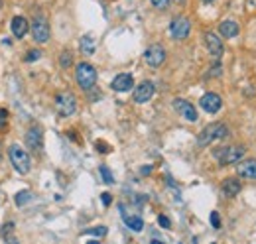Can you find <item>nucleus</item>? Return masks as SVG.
I'll return each mask as SVG.
<instances>
[{
  "mask_svg": "<svg viewBox=\"0 0 256 244\" xmlns=\"http://www.w3.org/2000/svg\"><path fill=\"white\" fill-rule=\"evenodd\" d=\"M30 26H32V36H34V40L38 44H48L50 42V24H48L44 14L36 12V16H34Z\"/></svg>",
  "mask_w": 256,
  "mask_h": 244,
  "instance_id": "5",
  "label": "nucleus"
},
{
  "mask_svg": "<svg viewBox=\"0 0 256 244\" xmlns=\"http://www.w3.org/2000/svg\"><path fill=\"white\" fill-rule=\"evenodd\" d=\"M205 46H207L209 53H211L215 59H219V57L225 53L223 40H221V38H219L215 32H207V34H205Z\"/></svg>",
  "mask_w": 256,
  "mask_h": 244,
  "instance_id": "10",
  "label": "nucleus"
},
{
  "mask_svg": "<svg viewBox=\"0 0 256 244\" xmlns=\"http://www.w3.org/2000/svg\"><path fill=\"white\" fill-rule=\"evenodd\" d=\"M199 102H201V108H203L205 112H209V114L219 112L221 106H223V98H221L217 93H205Z\"/></svg>",
  "mask_w": 256,
  "mask_h": 244,
  "instance_id": "12",
  "label": "nucleus"
},
{
  "mask_svg": "<svg viewBox=\"0 0 256 244\" xmlns=\"http://www.w3.org/2000/svg\"><path fill=\"white\" fill-rule=\"evenodd\" d=\"M144 61L150 65V67H160L164 61H166V49L162 46H150L146 51H144Z\"/></svg>",
  "mask_w": 256,
  "mask_h": 244,
  "instance_id": "8",
  "label": "nucleus"
},
{
  "mask_svg": "<svg viewBox=\"0 0 256 244\" xmlns=\"http://www.w3.org/2000/svg\"><path fill=\"white\" fill-rule=\"evenodd\" d=\"M122 219H124L126 226L130 228V230H134V232L144 230V220H142L138 215H126V213H122Z\"/></svg>",
  "mask_w": 256,
  "mask_h": 244,
  "instance_id": "19",
  "label": "nucleus"
},
{
  "mask_svg": "<svg viewBox=\"0 0 256 244\" xmlns=\"http://www.w3.org/2000/svg\"><path fill=\"white\" fill-rule=\"evenodd\" d=\"M154 91H156V87H154L152 81H142V83L134 89V102H138V104L148 102V100L154 97Z\"/></svg>",
  "mask_w": 256,
  "mask_h": 244,
  "instance_id": "11",
  "label": "nucleus"
},
{
  "mask_svg": "<svg viewBox=\"0 0 256 244\" xmlns=\"http://www.w3.org/2000/svg\"><path fill=\"white\" fill-rule=\"evenodd\" d=\"M158 222H160L162 228H170V226H172V222H170V219H168L166 215H160V217H158Z\"/></svg>",
  "mask_w": 256,
  "mask_h": 244,
  "instance_id": "29",
  "label": "nucleus"
},
{
  "mask_svg": "<svg viewBox=\"0 0 256 244\" xmlns=\"http://www.w3.org/2000/svg\"><path fill=\"white\" fill-rule=\"evenodd\" d=\"M174 108H176L185 120H189V122H195V120H197V110H195V106H193L189 100H185V98H176V100H174Z\"/></svg>",
  "mask_w": 256,
  "mask_h": 244,
  "instance_id": "13",
  "label": "nucleus"
},
{
  "mask_svg": "<svg viewBox=\"0 0 256 244\" xmlns=\"http://www.w3.org/2000/svg\"><path fill=\"white\" fill-rule=\"evenodd\" d=\"M227 136H229V128L223 124V122H213V124L205 126V128L199 132V136H197V146L205 148V146H209L213 140H221V138H227Z\"/></svg>",
  "mask_w": 256,
  "mask_h": 244,
  "instance_id": "1",
  "label": "nucleus"
},
{
  "mask_svg": "<svg viewBox=\"0 0 256 244\" xmlns=\"http://www.w3.org/2000/svg\"><path fill=\"white\" fill-rule=\"evenodd\" d=\"M219 32H221L223 38H236L238 32H240V28H238V24L234 20H225V22H221Z\"/></svg>",
  "mask_w": 256,
  "mask_h": 244,
  "instance_id": "18",
  "label": "nucleus"
},
{
  "mask_svg": "<svg viewBox=\"0 0 256 244\" xmlns=\"http://www.w3.org/2000/svg\"><path fill=\"white\" fill-rule=\"evenodd\" d=\"M75 79H77V85L83 89V91H91L97 83V69L87 63V61H81L77 67H75Z\"/></svg>",
  "mask_w": 256,
  "mask_h": 244,
  "instance_id": "2",
  "label": "nucleus"
},
{
  "mask_svg": "<svg viewBox=\"0 0 256 244\" xmlns=\"http://www.w3.org/2000/svg\"><path fill=\"white\" fill-rule=\"evenodd\" d=\"M26 144L32 152L40 154L44 150V134H42V128L40 126H32L26 134Z\"/></svg>",
  "mask_w": 256,
  "mask_h": 244,
  "instance_id": "9",
  "label": "nucleus"
},
{
  "mask_svg": "<svg viewBox=\"0 0 256 244\" xmlns=\"http://www.w3.org/2000/svg\"><path fill=\"white\" fill-rule=\"evenodd\" d=\"M101 197H102V203H104V205H106V207H108V205H110V203H112V195H110V193H102V195H101Z\"/></svg>",
  "mask_w": 256,
  "mask_h": 244,
  "instance_id": "32",
  "label": "nucleus"
},
{
  "mask_svg": "<svg viewBox=\"0 0 256 244\" xmlns=\"http://www.w3.org/2000/svg\"><path fill=\"white\" fill-rule=\"evenodd\" d=\"M55 108L61 116H71L75 110H77V98L73 93L65 91V93H59L55 97Z\"/></svg>",
  "mask_w": 256,
  "mask_h": 244,
  "instance_id": "6",
  "label": "nucleus"
},
{
  "mask_svg": "<svg viewBox=\"0 0 256 244\" xmlns=\"http://www.w3.org/2000/svg\"><path fill=\"white\" fill-rule=\"evenodd\" d=\"M99 171H101V177H102V181H104V183H108V185H110V183H114V175H112V171H110L106 166H101V168H99Z\"/></svg>",
  "mask_w": 256,
  "mask_h": 244,
  "instance_id": "21",
  "label": "nucleus"
},
{
  "mask_svg": "<svg viewBox=\"0 0 256 244\" xmlns=\"http://www.w3.org/2000/svg\"><path fill=\"white\" fill-rule=\"evenodd\" d=\"M30 195H32L30 191H22V193H18V195H16V205H18V207L26 205V203L30 201Z\"/></svg>",
  "mask_w": 256,
  "mask_h": 244,
  "instance_id": "23",
  "label": "nucleus"
},
{
  "mask_svg": "<svg viewBox=\"0 0 256 244\" xmlns=\"http://www.w3.org/2000/svg\"><path fill=\"white\" fill-rule=\"evenodd\" d=\"M97 148H99V152H102V154H108V152H110V146L104 144V142H97Z\"/></svg>",
  "mask_w": 256,
  "mask_h": 244,
  "instance_id": "30",
  "label": "nucleus"
},
{
  "mask_svg": "<svg viewBox=\"0 0 256 244\" xmlns=\"http://www.w3.org/2000/svg\"><path fill=\"white\" fill-rule=\"evenodd\" d=\"M236 171L240 177H248V179H256V160H244L236 166Z\"/></svg>",
  "mask_w": 256,
  "mask_h": 244,
  "instance_id": "17",
  "label": "nucleus"
},
{
  "mask_svg": "<svg viewBox=\"0 0 256 244\" xmlns=\"http://www.w3.org/2000/svg\"><path fill=\"white\" fill-rule=\"evenodd\" d=\"M244 154H246V148H244V146H225V148H217V150L213 152V158H215L221 166H229V164L238 162Z\"/></svg>",
  "mask_w": 256,
  "mask_h": 244,
  "instance_id": "4",
  "label": "nucleus"
},
{
  "mask_svg": "<svg viewBox=\"0 0 256 244\" xmlns=\"http://www.w3.org/2000/svg\"><path fill=\"white\" fill-rule=\"evenodd\" d=\"M71 63H73V55H71V51H63V53L59 55V65H61L63 69H67V67H71Z\"/></svg>",
  "mask_w": 256,
  "mask_h": 244,
  "instance_id": "22",
  "label": "nucleus"
},
{
  "mask_svg": "<svg viewBox=\"0 0 256 244\" xmlns=\"http://www.w3.org/2000/svg\"><path fill=\"white\" fill-rule=\"evenodd\" d=\"M223 195L225 197H236L238 193H240V189H242V183L238 181V177H227L225 181H223Z\"/></svg>",
  "mask_w": 256,
  "mask_h": 244,
  "instance_id": "16",
  "label": "nucleus"
},
{
  "mask_svg": "<svg viewBox=\"0 0 256 244\" xmlns=\"http://www.w3.org/2000/svg\"><path fill=\"white\" fill-rule=\"evenodd\" d=\"M150 2H152L154 8H158V10H166L168 4H170V0H150Z\"/></svg>",
  "mask_w": 256,
  "mask_h": 244,
  "instance_id": "26",
  "label": "nucleus"
},
{
  "mask_svg": "<svg viewBox=\"0 0 256 244\" xmlns=\"http://www.w3.org/2000/svg\"><path fill=\"white\" fill-rule=\"evenodd\" d=\"M110 87H112L116 93H126V91H130V89L134 87V79H132L130 73H120V75H116V77L112 79Z\"/></svg>",
  "mask_w": 256,
  "mask_h": 244,
  "instance_id": "14",
  "label": "nucleus"
},
{
  "mask_svg": "<svg viewBox=\"0 0 256 244\" xmlns=\"http://www.w3.org/2000/svg\"><path fill=\"white\" fill-rule=\"evenodd\" d=\"M81 51L85 55H93L95 53V40H93V36H83L81 38Z\"/></svg>",
  "mask_w": 256,
  "mask_h": 244,
  "instance_id": "20",
  "label": "nucleus"
},
{
  "mask_svg": "<svg viewBox=\"0 0 256 244\" xmlns=\"http://www.w3.org/2000/svg\"><path fill=\"white\" fill-rule=\"evenodd\" d=\"M40 57H42V51H40V49H30L24 59H26L28 63H32V61H36V59H40Z\"/></svg>",
  "mask_w": 256,
  "mask_h": 244,
  "instance_id": "24",
  "label": "nucleus"
},
{
  "mask_svg": "<svg viewBox=\"0 0 256 244\" xmlns=\"http://www.w3.org/2000/svg\"><path fill=\"white\" fill-rule=\"evenodd\" d=\"M10 28H12V34H14L18 40H22V38L28 34V30H30V22H28L24 16H14Z\"/></svg>",
  "mask_w": 256,
  "mask_h": 244,
  "instance_id": "15",
  "label": "nucleus"
},
{
  "mask_svg": "<svg viewBox=\"0 0 256 244\" xmlns=\"http://www.w3.org/2000/svg\"><path fill=\"white\" fill-rule=\"evenodd\" d=\"M0 8H2V0H0Z\"/></svg>",
  "mask_w": 256,
  "mask_h": 244,
  "instance_id": "36",
  "label": "nucleus"
},
{
  "mask_svg": "<svg viewBox=\"0 0 256 244\" xmlns=\"http://www.w3.org/2000/svg\"><path fill=\"white\" fill-rule=\"evenodd\" d=\"M191 32V22L185 16H176L170 24V34L174 40H185Z\"/></svg>",
  "mask_w": 256,
  "mask_h": 244,
  "instance_id": "7",
  "label": "nucleus"
},
{
  "mask_svg": "<svg viewBox=\"0 0 256 244\" xmlns=\"http://www.w3.org/2000/svg\"><path fill=\"white\" fill-rule=\"evenodd\" d=\"M6 120H8V110L6 108H0V130H4L8 126Z\"/></svg>",
  "mask_w": 256,
  "mask_h": 244,
  "instance_id": "25",
  "label": "nucleus"
},
{
  "mask_svg": "<svg viewBox=\"0 0 256 244\" xmlns=\"http://www.w3.org/2000/svg\"><path fill=\"white\" fill-rule=\"evenodd\" d=\"M176 2H178V4H183V2H185V0H176Z\"/></svg>",
  "mask_w": 256,
  "mask_h": 244,
  "instance_id": "35",
  "label": "nucleus"
},
{
  "mask_svg": "<svg viewBox=\"0 0 256 244\" xmlns=\"http://www.w3.org/2000/svg\"><path fill=\"white\" fill-rule=\"evenodd\" d=\"M211 224H213V228H221V217L217 211L211 213Z\"/></svg>",
  "mask_w": 256,
  "mask_h": 244,
  "instance_id": "28",
  "label": "nucleus"
},
{
  "mask_svg": "<svg viewBox=\"0 0 256 244\" xmlns=\"http://www.w3.org/2000/svg\"><path fill=\"white\" fill-rule=\"evenodd\" d=\"M2 156H4V152H2V144H0V162H2Z\"/></svg>",
  "mask_w": 256,
  "mask_h": 244,
  "instance_id": "33",
  "label": "nucleus"
},
{
  "mask_svg": "<svg viewBox=\"0 0 256 244\" xmlns=\"http://www.w3.org/2000/svg\"><path fill=\"white\" fill-rule=\"evenodd\" d=\"M8 156H10V162H12L14 170H16L18 173L26 175V173L30 171V168H32V162H30V156H28V152H26L22 146H18V144H12V146L8 148Z\"/></svg>",
  "mask_w": 256,
  "mask_h": 244,
  "instance_id": "3",
  "label": "nucleus"
},
{
  "mask_svg": "<svg viewBox=\"0 0 256 244\" xmlns=\"http://www.w3.org/2000/svg\"><path fill=\"white\" fill-rule=\"evenodd\" d=\"M221 73H223V67L217 63L215 67H211V73H209V75H213V77H215V75H217V77H221Z\"/></svg>",
  "mask_w": 256,
  "mask_h": 244,
  "instance_id": "31",
  "label": "nucleus"
},
{
  "mask_svg": "<svg viewBox=\"0 0 256 244\" xmlns=\"http://www.w3.org/2000/svg\"><path fill=\"white\" fill-rule=\"evenodd\" d=\"M87 234H95V236H104V234H106V226H95V228L87 230Z\"/></svg>",
  "mask_w": 256,
  "mask_h": 244,
  "instance_id": "27",
  "label": "nucleus"
},
{
  "mask_svg": "<svg viewBox=\"0 0 256 244\" xmlns=\"http://www.w3.org/2000/svg\"><path fill=\"white\" fill-rule=\"evenodd\" d=\"M201 2H205V4H211V2H215V0H201Z\"/></svg>",
  "mask_w": 256,
  "mask_h": 244,
  "instance_id": "34",
  "label": "nucleus"
}]
</instances>
